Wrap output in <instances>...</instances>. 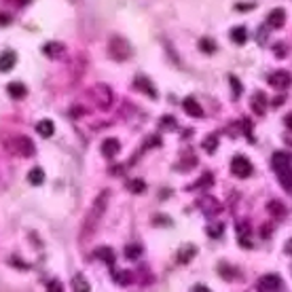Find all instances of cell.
Listing matches in <instances>:
<instances>
[{
    "label": "cell",
    "mask_w": 292,
    "mask_h": 292,
    "mask_svg": "<svg viewBox=\"0 0 292 292\" xmlns=\"http://www.w3.org/2000/svg\"><path fill=\"white\" fill-rule=\"evenodd\" d=\"M231 169H233V174L237 176V178H248L252 174V163L248 161L244 155H237V157H233V161H231Z\"/></svg>",
    "instance_id": "cell-6"
},
{
    "label": "cell",
    "mask_w": 292,
    "mask_h": 292,
    "mask_svg": "<svg viewBox=\"0 0 292 292\" xmlns=\"http://www.w3.org/2000/svg\"><path fill=\"white\" fill-rule=\"evenodd\" d=\"M108 53H110V57L116 60V62H125L129 55H132V45L123 38V36H112L110 42H108Z\"/></svg>",
    "instance_id": "cell-4"
},
{
    "label": "cell",
    "mask_w": 292,
    "mask_h": 292,
    "mask_svg": "<svg viewBox=\"0 0 292 292\" xmlns=\"http://www.w3.org/2000/svg\"><path fill=\"white\" fill-rule=\"evenodd\" d=\"M36 132L42 138H51L53 134H55V125H53L51 119H42V121L36 123Z\"/></svg>",
    "instance_id": "cell-13"
},
{
    "label": "cell",
    "mask_w": 292,
    "mask_h": 292,
    "mask_svg": "<svg viewBox=\"0 0 292 292\" xmlns=\"http://www.w3.org/2000/svg\"><path fill=\"white\" fill-rule=\"evenodd\" d=\"M193 290H199V292H208V288H205V286H195Z\"/></svg>",
    "instance_id": "cell-36"
},
{
    "label": "cell",
    "mask_w": 292,
    "mask_h": 292,
    "mask_svg": "<svg viewBox=\"0 0 292 292\" xmlns=\"http://www.w3.org/2000/svg\"><path fill=\"white\" fill-rule=\"evenodd\" d=\"M15 3H17V5H28L30 0H15Z\"/></svg>",
    "instance_id": "cell-37"
},
{
    "label": "cell",
    "mask_w": 292,
    "mask_h": 292,
    "mask_svg": "<svg viewBox=\"0 0 292 292\" xmlns=\"http://www.w3.org/2000/svg\"><path fill=\"white\" fill-rule=\"evenodd\" d=\"M269 85H271L273 89H288L290 85H292V74L286 72V70L273 72L271 77H269Z\"/></svg>",
    "instance_id": "cell-7"
},
{
    "label": "cell",
    "mask_w": 292,
    "mask_h": 292,
    "mask_svg": "<svg viewBox=\"0 0 292 292\" xmlns=\"http://www.w3.org/2000/svg\"><path fill=\"white\" fill-rule=\"evenodd\" d=\"M271 163H273V169L277 167H284V165H290V157L284 155V153H275L273 159H271Z\"/></svg>",
    "instance_id": "cell-23"
},
{
    "label": "cell",
    "mask_w": 292,
    "mask_h": 292,
    "mask_svg": "<svg viewBox=\"0 0 292 292\" xmlns=\"http://www.w3.org/2000/svg\"><path fill=\"white\" fill-rule=\"evenodd\" d=\"M201 49H203L205 53H214L216 45H214V42H212V40H208V38H203V40H201Z\"/></svg>",
    "instance_id": "cell-29"
},
{
    "label": "cell",
    "mask_w": 292,
    "mask_h": 292,
    "mask_svg": "<svg viewBox=\"0 0 292 292\" xmlns=\"http://www.w3.org/2000/svg\"><path fill=\"white\" fill-rule=\"evenodd\" d=\"M216 146H218V140H216L214 136H208V138L203 140V148L208 150V153H214V150H216Z\"/></svg>",
    "instance_id": "cell-25"
},
{
    "label": "cell",
    "mask_w": 292,
    "mask_h": 292,
    "mask_svg": "<svg viewBox=\"0 0 292 292\" xmlns=\"http://www.w3.org/2000/svg\"><path fill=\"white\" fill-rule=\"evenodd\" d=\"M286 252H288V254H292V240L286 244Z\"/></svg>",
    "instance_id": "cell-35"
},
{
    "label": "cell",
    "mask_w": 292,
    "mask_h": 292,
    "mask_svg": "<svg viewBox=\"0 0 292 292\" xmlns=\"http://www.w3.org/2000/svg\"><path fill=\"white\" fill-rule=\"evenodd\" d=\"M229 81H231L233 89H235V95H240L242 93V85H240V81H237V77H229Z\"/></svg>",
    "instance_id": "cell-30"
},
{
    "label": "cell",
    "mask_w": 292,
    "mask_h": 292,
    "mask_svg": "<svg viewBox=\"0 0 292 292\" xmlns=\"http://www.w3.org/2000/svg\"><path fill=\"white\" fill-rule=\"evenodd\" d=\"M182 108H185V112H187L189 116H195V119L203 116V108L199 106V102H195L193 97H187V100L182 102Z\"/></svg>",
    "instance_id": "cell-10"
},
{
    "label": "cell",
    "mask_w": 292,
    "mask_h": 292,
    "mask_svg": "<svg viewBox=\"0 0 292 292\" xmlns=\"http://www.w3.org/2000/svg\"><path fill=\"white\" fill-rule=\"evenodd\" d=\"M144 182L142 180H129V185H127V189L132 191V193H142L144 191Z\"/></svg>",
    "instance_id": "cell-26"
},
{
    "label": "cell",
    "mask_w": 292,
    "mask_h": 292,
    "mask_svg": "<svg viewBox=\"0 0 292 292\" xmlns=\"http://www.w3.org/2000/svg\"><path fill=\"white\" fill-rule=\"evenodd\" d=\"M267 210H269V214H273L275 218H282V216H286L284 203H279V201H271V203L267 205Z\"/></svg>",
    "instance_id": "cell-21"
},
{
    "label": "cell",
    "mask_w": 292,
    "mask_h": 292,
    "mask_svg": "<svg viewBox=\"0 0 292 292\" xmlns=\"http://www.w3.org/2000/svg\"><path fill=\"white\" fill-rule=\"evenodd\" d=\"M42 53H45L47 57L57 60V57H62V53H64V45H62V42H47V45L42 47Z\"/></svg>",
    "instance_id": "cell-14"
},
{
    "label": "cell",
    "mask_w": 292,
    "mask_h": 292,
    "mask_svg": "<svg viewBox=\"0 0 292 292\" xmlns=\"http://www.w3.org/2000/svg\"><path fill=\"white\" fill-rule=\"evenodd\" d=\"M231 40L233 42H237V45H244V42L248 40V32H246V28H233L231 30Z\"/></svg>",
    "instance_id": "cell-18"
},
{
    "label": "cell",
    "mask_w": 292,
    "mask_h": 292,
    "mask_svg": "<svg viewBox=\"0 0 292 292\" xmlns=\"http://www.w3.org/2000/svg\"><path fill=\"white\" fill-rule=\"evenodd\" d=\"M87 97L100 108V110H108L112 106V100H114V93L108 85L100 83V85H93L91 89H87Z\"/></svg>",
    "instance_id": "cell-2"
},
{
    "label": "cell",
    "mask_w": 292,
    "mask_h": 292,
    "mask_svg": "<svg viewBox=\"0 0 292 292\" xmlns=\"http://www.w3.org/2000/svg\"><path fill=\"white\" fill-rule=\"evenodd\" d=\"M68 3H79V0H68Z\"/></svg>",
    "instance_id": "cell-38"
},
{
    "label": "cell",
    "mask_w": 292,
    "mask_h": 292,
    "mask_svg": "<svg viewBox=\"0 0 292 292\" xmlns=\"http://www.w3.org/2000/svg\"><path fill=\"white\" fill-rule=\"evenodd\" d=\"M5 148L9 150V153L19 155V157H32L36 153V146L28 136H13L11 140L5 142Z\"/></svg>",
    "instance_id": "cell-3"
},
{
    "label": "cell",
    "mask_w": 292,
    "mask_h": 292,
    "mask_svg": "<svg viewBox=\"0 0 292 292\" xmlns=\"http://www.w3.org/2000/svg\"><path fill=\"white\" fill-rule=\"evenodd\" d=\"M193 254H195V248H193V246H187L185 250L178 252V261H180V263H189L191 258H193Z\"/></svg>",
    "instance_id": "cell-24"
},
{
    "label": "cell",
    "mask_w": 292,
    "mask_h": 292,
    "mask_svg": "<svg viewBox=\"0 0 292 292\" xmlns=\"http://www.w3.org/2000/svg\"><path fill=\"white\" fill-rule=\"evenodd\" d=\"M256 288L263 290V292H275V290H282L284 288V282H282V277H279V275L267 273V275H263L261 279H258Z\"/></svg>",
    "instance_id": "cell-5"
},
{
    "label": "cell",
    "mask_w": 292,
    "mask_h": 292,
    "mask_svg": "<svg viewBox=\"0 0 292 292\" xmlns=\"http://www.w3.org/2000/svg\"><path fill=\"white\" fill-rule=\"evenodd\" d=\"M114 282L121 286L129 284V271H114Z\"/></svg>",
    "instance_id": "cell-28"
},
{
    "label": "cell",
    "mask_w": 292,
    "mask_h": 292,
    "mask_svg": "<svg viewBox=\"0 0 292 292\" xmlns=\"http://www.w3.org/2000/svg\"><path fill=\"white\" fill-rule=\"evenodd\" d=\"M275 55H277V57H284V55H286V47H284V45H277V47H275Z\"/></svg>",
    "instance_id": "cell-31"
},
{
    "label": "cell",
    "mask_w": 292,
    "mask_h": 292,
    "mask_svg": "<svg viewBox=\"0 0 292 292\" xmlns=\"http://www.w3.org/2000/svg\"><path fill=\"white\" fill-rule=\"evenodd\" d=\"M106 201H108V193H106V191L93 201V208H91V212L87 214V218H85V222H83V229H81V240H83V242H87L89 237L95 233L97 222H100L102 214H104V210H106Z\"/></svg>",
    "instance_id": "cell-1"
},
{
    "label": "cell",
    "mask_w": 292,
    "mask_h": 292,
    "mask_svg": "<svg viewBox=\"0 0 292 292\" xmlns=\"http://www.w3.org/2000/svg\"><path fill=\"white\" fill-rule=\"evenodd\" d=\"M72 288L77 290V292H89V290H91L89 282H87V279H85V275H81V273L72 277Z\"/></svg>",
    "instance_id": "cell-16"
},
{
    "label": "cell",
    "mask_w": 292,
    "mask_h": 292,
    "mask_svg": "<svg viewBox=\"0 0 292 292\" xmlns=\"http://www.w3.org/2000/svg\"><path fill=\"white\" fill-rule=\"evenodd\" d=\"M28 182H30L32 187H40L42 182H45V169H40V167L30 169L28 171Z\"/></svg>",
    "instance_id": "cell-15"
},
{
    "label": "cell",
    "mask_w": 292,
    "mask_h": 292,
    "mask_svg": "<svg viewBox=\"0 0 292 292\" xmlns=\"http://www.w3.org/2000/svg\"><path fill=\"white\" fill-rule=\"evenodd\" d=\"M5 24H9V19H7V15H0V26H5Z\"/></svg>",
    "instance_id": "cell-34"
},
{
    "label": "cell",
    "mask_w": 292,
    "mask_h": 292,
    "mask_svg": "<svg viewBox=\"0 0 292 292\" xmlns=\"http://www.w3.org/2000/svg\"><path fill=\"white\" fill-rule=\"evenodd\" d=\"M17 64V55L13 51H5L0 53V72H9Z\"/></svg>",
    "instance_id": "cell-11"
},
{
    "label": "cell",
    "mask_w": 292,
    "mask_h": 292,
    "mask_svg": "<svg viewBox=\"0 0 292 292\" xmlns=\"http://www.w3.org/2000/svg\"><path fill=\"white\" fill-rule=\"evenodd\" d=\"M252 108H254L256 114H265V95H263L261 91L254 93V97H252Z\"/></svg>",
    "instance_id": "cell-19"
},
{
    "label": "cell",
    "mask_w": 292,
    "mask_h": 292,
    "mask_svg": "<svg viewBox=\"0 0 292 292\" xmlns=\"http://www.w3.org/2000/svg\"><path fill=\"white\" fill-rule=\"evenodd\" d=\"M284 123H286V127L290 129V132H292V112H290V114H286V119H284Z\"/></svg>",
    "instance_id": "cell-32"
},
{
    "label": "cell",
    "mask_w": 292,
    "mask_h": 292,
    "mask_svg": "<svg viewBox=\"0 0 292 292\" xmlns=\"http://www.w3.org/2000/svg\"><path fill=\"white\" fill-rule=\"evenodd\" d=\"M119 150H121V144H119V140H114V138H108L102 142V155L104 157H116Z\"/></svg>",
    "instance_id": "cell-9"
},
{
    "label": "cell",
    "mask_w": 292,
    "mask_h": 292,
    "mask_svg": "<svg viewBox=\"0 0 292 292\" xmlns=\"http://www.w3.org/2000/svg\"><path fill=\"white\" fill-rule=\"evenodd\" d=\"M267 24L271 28H282L286 24V11L284 9H273L267 17Z\"/></svg>",
    "instance_id": "cell-8"
},
{
    "label": "cell",
    "mask_w": 292,
    "mask_h": 292,
    "mask_svg": "<svg viewBox=\"0 0 292 292\" xmlns=\"http://www.w3.org/2000/svg\"><path fill=\"white\" fill-rule=\"evenodd\" d=\"M275 174L282 182V187H286L288 191H292V167L290 165H284V167H277Z\"/></svg>",
    "instance_id": "cell-12"
},
{
    "label": "cell",
    "mask_w": 292,
    "mask_h": 292,
    "mask_svg": "<svg viewBox=\"0 0 292 292\" xmlns=\"http://www.w3.org/2000/svg\"><path fill=\"white\" fill-rule=\"evenodd\" d=\"M93 254H95L97 258H102V261L108 263V265L114 263V252H112V248H106V246H104V248H97Z\"/></svg>",
    "instance_id": "cell-17"
},
{
    "label": "cell",
    "mask_w": 292,
    "mask_h": 292,
    "mask_svg": "<svg viewBox=\"0 0 292 292\" xmlns=\"http://www.w3.org/2000/svg\"><path fill=\"white\" fill-rule=\"evenodd\" d=\"M49 290H51V292H57V290H62V288H60L57 282H51V288H49Z\"/></svg>",
    "instance_id": "cell-33"
},
{
    "label": "cell",
    "mask_w": 292,
    "mask_h": 292,
    "mask_svg": "<svg viewBox=\"0 0 292 292\" xmlns=\"http://www.w3.org/2000/svg\"><path fill=\"white\" fill-rule=\"evenodd\" d=\"M9 95H11V97H17V100H19V97L26 95V87H24L21 83H11V85H9Z\"/></svg>",
    "instance_id": "cell-22"
},
{
    "label": "cell",
    "mask_w": 292,
    "mask_h": 292,
    "mask_svg": "<svg viewBox=\"0 0 292 292\" xmlns=\"http://www.w3.org/2000/svg\"><path fill=\"white\" fill-rule=\"evenodd\" d=\"M136 85H138V89H142L144 93H148L150 97H157V91L150 87V81L148 79H144V77H138L136 79Z\"/></svg>",
    "instance_id": "cell-20"
},
{
    "label": "cell",
    "mask_w": 292,
    "mask_h": 292,
    "mask_svg": "<svg viewBox=\"0 0 292 292\" xmlns=\"http://www.w3.org/2000/svg\"><path fill=\"white\" fill-rule=\"evenodd\" d=\"M140 254H142V248H140V246H127L125 248V256L127 258H138Z\"/></svg>",
    "instance_id": "cell-27"
}]
</instances>
